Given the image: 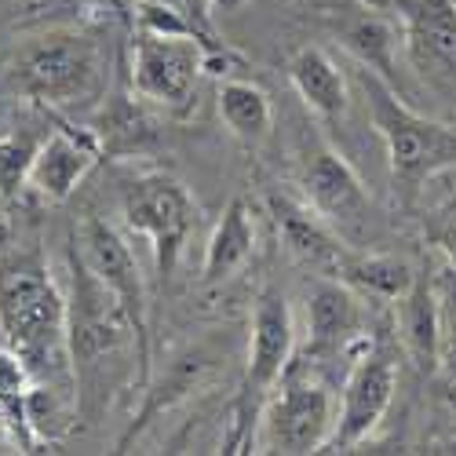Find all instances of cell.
<instances>
[{
    "mask_svg": "<svg viewBox=\"0 0 456 456\" xmlns=\"http://www.w3.org/2000/svg\"><path fill=\"white\" fill-rule=\"evenodd\" d=\"M442 452H456V435H452V438H449V442L442 445Z\"/></svg>",
    "mask_w": 456,
    "mask_h": 456,
    "instance_id": "4316f807",
    "label": "cell"
},
{
    "mask_svg": "<svg viewBox=\"0 0 456 456\" xmlns=\"http://www.w3.org/2000/svg\"><path fill=\"white\" fill-rule=\"evenodd\" d=\"M296 332H292V311L285 296L267 292L256 303L252 314V332H248V362L245 376L234 395V412H231V438H226L223 452H252L256 449V428L263 405H267L271 391L281 384V376L292 362Z\"/></svg>",
    "mask_w": 456,
    "mask_h": 456,
    "instance_id": "5b68a950",
    "label": "cell"
},
{
    "mask_svg": "<svg viewBox=\"0 0 456 456\" xmlns=\"http://www.w3.org/2000/svg\"><path fill=\"white\" fill-rule=\"evenodd\" d=\"M289 81L296 95L307 102L311 113H318L322 121H336L347 113V77L336 66L332 55L322 48H299L289 59Z\"/></svg>",
    "mask_w": 456,
    "mask_h": 456,
    "instance_id": "ac0fdd59",
    "label": "cell"
},
{
    "mask_svg": "<svg viewBox=\"0 0 456 456\" xmlns=\"http://www.w3.org/2000/svg\"><path fill=\"white\" fill-rule=\"evenodd\" d=\"M256 252V223L248 212L245 198H231L216 223V231L208 234L205 245V263H201V281L205 285H223L226 278H234L248 256Z\"/></svg>",
    "mask_w": 456,
    "mask_h": 456,
    "instance_id": "e0dca14e",
    "label": "cell"
},
{
    "mask_svg": "<svg viewBox=\"0 0 456 456\" xmlns=\"http://www.w3.org/2000/svg\"><path fill=\"white\" fill-rule=\"evenodd\" d=\"M307 358H336V354H362L365 347V314L347 281L325 278L311 289L307 299Z\"/></svg>",
    "mask_w": 456,
    "mask_h": 456,
    "instance_id": "7c38bea8",
    "label": "cell"
},
{
    "mask_svg": "<svg viewBox=\"0 0 456 456\" xmlns=\"http://www.w3.org/2000/svg\"><path fill=\"white\" fill-rule=\"evenodd\" d=\"M201 69H205V41L201 37L135 33V41H132V88L139 99L183 110L190 99H194Z\"/></svg>",
    "mask_w": 456,
    "mask_h": 456,
    "instance_id": "ba28073f",
    "label": "cell"
},
{
    "mask_svg": "<svg viewBox=\"0 0 456 456\" xmlns=\"http://www.w3.org/2000/svg\"><path fill=\"white\" fill-rule=\"evenodd\" d=\"M299 190L339 238H354L365 231L372 201L365 194L354 168L322 139H311L299 154Z\"/></svg>",
    "mask_w": 456,
    "mask_h": 456,
    "instance_id": "9c48e42d",
    "label": "cell"
},
{
    "mask_svg": "<svg viewBox=\"0 0 456 456\" xmlns=\"http://www.w3.org/2000/svg\"><path fill=\"white\" fill-rule=\"evenodd\" d=\"M99 135L95 132H81L59 125L55 132H48V139L41 142L29 168V186L48 201H66L77 183L92 172V165L99 161Z\"/></svg>",
    "mask_w": 456,
    "mask_h": 456,
    "instance_id": "4fadbf2b",
    "label": "cell"
},
{
    "mask_svg": "<svg viewBox=\"0 0 456 456\" xmlns=\"http://www.w3.org/2000/svg\"><path fill=\"white\" fill-rule=\"evenodd\" d=\"M339 37H344L347 52H351L362 66L376 69L379 77L387 81L391 59H395V45H398V33H395L391 22H384L379 15H358L354 22L344 26V33H339Z\"/></svg>",
    "mask_w": 456,
    "mask_h": 456,
    "instance_id": "7402d4cb",
    "label": "cell"
},
{
    "mask_svg": "<svg viewBox=\"0 0 456 456\" xmlns=\"http://www.w3.org/2000/svg\"><path fill=\"white\" fill-rule=\"evenodd\" d=\"M69 362L73 376H77L81 395L92 387V379H102V365L118 358L128 344L135 347L139 369V336L121 307V299L113 296L99 274L85 263L77 245H69Z\"/></svg>",
    "mask_w": 456,
    "mask_h": 456,
    "instance_id": "277c9868",
    "label": "cell"
},
{
    "mask_svg": "<svg viewBox=\"0 0 456 456\" xmlns=\"http://www.w3.org/2000/svg\"><path fill=\"white\" fill-rule=\"evenodd\" d=\"M449 402H452V409H456V384H452V398H449Z\"/></svg>",
    "mask_w": 456,
    "mask_h": 456,
    "instance_id": "f1b7e54d",
    "label": "cell"
},
{
    "mask_svg": "<svg viewBox=\"0 0 456 456\" xmlns=\"http://www.w3.org/2000/svg\"><path fill=\"white\" fill-rule=\"evenodd\" d=\"M121 216L128 231L150 241L158 259V274L168 278L179 267V256L198 226V205L186 194V186L165 172L135 175L121 190Z\"/></svg>",
    "mask_w": 456,
    "mask_h": 456,
    "instance_id": "52a82bcc",
    "label": "cell"
},
{
    "mask_svg": "<svg viewBox=\"0 0 456 456\" xmlns=\"http://www.w3.org/2000/svg\"><path fill=\"white\" fill-rule=\"evenodd\" d=\"M358 81H362V92H365L372 128H376L379 139H384L395 183L412 190L424 179L456 165V128L428 121L416 110H409L402 102V95L395 92V85L384 81L369 66L358 69Z\"/></svg>",
    "mask_w": 456,
    "mask_h": 456,
    "instance_id": "3957f363",
    "label": "cell"
},
{
    "mask_svg": "<svg viewBox=\"0 0 456 456\" xmlns=\"http://www.w3.org/2000/svg\"><path fill=\"white\" fill-rule=\"evenodd\" d=\"M398 329L405 351L424 372H438V299L435 281L416 274L412 289L398 299Z\"/></svg>",
    "mask_w": 456,
    "mask_h": 456,
    "instance_id": "d6986e66",
    "label": "cell"
},
{
    "mask_svg": "<svg viewBox=\"0 0 456 456\" xmlns=\"http://www.w3.org/2000/svg\"><path fill=\"white\" fill-rule=\"evenodd\" d=\"M216 106L219 118L234 139H241L245 146H259L271 135L274 125V102L252 81H223L216 92Z\"/></svg>",
    "mask_w": 456,
    "mask_h": 456,
    "instance_id": "ffe728a7",
    "label": "cell"
},
{
    "mask_svg": "<svg viewBox=\"0 0 456 456\" xmlns=\"http://www.w3.org/2000/svg\"><path fill=\"white\" fill-rule=\"evenodd\" d=\"M339 402L325 387V379L314 372L311 358L296 365L289 362L281 384L271 391L256 428V452H322L336 428Z\"/></svg>",
    "mask_w": 456,
    "mask_h": 456,
    "instance_id": "8992f818",
    "label": "cell"
},
{
    "mask_svg": "<svg viewBox=\"0 0 456 456\" xmlns=\"http://www.w3.org/2000/svg\"><path fill=\"white\" fill-rule=\"evenodd\" d=\"M431 281L438 299V372L456 384V267L449 263Z\"/></svg>",
    "mask_w": 456,
    "mask_h": 456,
    "instance_id": "603a6c76",
    "label": "cell"
},
{
    "mask_svg": "<svg viewBox=\"0 0 456 456\" xmlns=\"http://www.w3.org/2000/svg\"><path fill=\"white\" fill-rule=\"evenodd\" d=\"M212 365H216V358L205 351V344L190 347V351H183L175 362H168L165 376L158 379V384H150V387H146V398H142V405H139V412H135V420L128 424V431L121 435L118 449H121V452H128V449H132V442H135L150 424H154L161 412H168L175 402H183L190 391H194V387L201 384V376H205Z\"/></svg>",
    "mask_w": 456,
    "mask_h": 456,
    "instance_id": "2e32d148",
    "label": "cell"
},
{
    "mask_svg": "<svg viewBox=\"0 0 456 456\" xmlns=\"http://www.w3.org/2000/svg\"><path fill=\"white\" fill-rule=\"evenodd\" d=\"M205 4L212 12H219V15H234L238 8H245V0H205Z\"/></svg>",
    "mask_w": 456,
    "mask_h": 456,
    "instance_id": "d4e9b609",
    "label": "cell"
},
{
    "mask_svg": "<svg viewBox=\"0 0 456 456\" xmlns=\"http://www.w3.org/2000/svg\"><path fill=\"white\" fill-rule=\"evenodd\" d=\"M165 4H179V8H186V0H165Z\"/></svg>",
    "mask_w": 456,
    "mask_h": 456,
    "instance_id": "83f0119b",
    "label": "cell"
},
{
    "mask_svg": "<svg viewBox=\"0 0 456 456\" xmlns=\"http://www.w3.org/2000/svg\"><path fill=\"white\" fill-rule=\"evenodd\" d=\"M8 73L22 95L52 110H73L102 99L110 77L102 41L85 29H48L26 37L8 59Z\"/></svg>",
    "mask_w": 456,
    "mask_h": 456,
    "instance_id": "7a4b0ae2",
    "label": "cell"
},
{
    "mask_svg": "<svg viewBox=\"0 0 456 456\" xmlns=\"http://www.w3.org/2000/svg\"><path fill=\"white\" fill-rule=\"evenodd\" d=\"M409 55L420 73H442L456 81V8L449 0H412L405 4Z\"/></svg>",
    "mask_w": 456,
    "mask_h": 456,
    "instance_id": "9a60e30c",
    "label": "cell"
},
{
    "mask_svg": "<svg viewBox=\"0 0 456 456\" xmlns=\"http://www.w3.org/2000/svg\"><path fill=\"white\" fill-rule=\"evenodd\" d=\"M0 344L19 354L37 384L66 372L69 303L41 252L19 245L0 248Z\"/></svg>",
    "mask_w": 456,
    "mask_h": 456,
    "instance_id": "6da1fadb",
    "label": "cell"
},
{
    "mask_svg": "<svg viewBox=\"0 0 456 456\" xmlns=\"http://www.w3.org/2000/svg\"><path fill=\"white\" fill-rule=\"evenodd\" d=\"M395 391H398L395 362L387 354L362 351L354 358L347 379H344V395H339V409H336V428H332V438L325 442V449L339 452V449H354L358 442H365L379 428V420L387 416Z\"/></svg>",
    "mask_w": 456,
    "mask_h": 456,
    "instance_id": "8fae6325",
    "label": "cell"
},
{
    "mask_svg": "<svg viewBox=\"0 0 456 456\" xmlns=\"http://www.w3.org/2000/svg\"><path fill=\"white\" fill-rule=\"evenodd\" d=\"M41 142L45 139L33 132L0 135V198H15L22 186H29V168H33Z\"/></svg>",
    "mask_w": 456,
    "mask_h": 456,
    "instance_id": "cb8c5ba5",
    "label": "cell"
},
{
    "mask_svg": "<svg viewBox=\"0 0 456 456\" xmlns=\"http://www.w3.org/2000/svg\"><path fill=\"white\" fill-rule=\"evenodd\" d=\"M339 281H347L362 296L398 303L412 289L416 271L398 256H354V252H347L344 271H339Z\"/></svg>",
    "mask_w": 456,
    "mask_h": 456,
    "instance_id": "44dd1931",
    "label": "cell"
},
{
    "mask_svg": "<svg viewBox=\"0 0 456 456\" xmlns=\"http://www.w3.org/2000/svg\"><path fill=\"white\" fill-rule=\"evenodd\" d=\"M442 252H445V259L456 267V226H449V231L442 234Z\"/></svg>",
    "mask_w": 456,
    "mask_h": 456,
    "instance_id": "484cf974",
    "label": "cell"
},
{
    "mask_svg": "<svg viewBox=\"0 0 456 456\" xmlns=\"http://www.w3.org/2000/svg\"><path fill=\"white\" fill-rule=\"evenodd\" d=\"M77 252L85 256V263L99 274V281L121 299V307L139 336V354H142V369L139 379L142 387L150 384V329H146V285H142V271L139 259L132 252V245L113 231L102 219H88L81 226V234L73 238Z\"/></svg>",
    "mask_w": 456,
    "mask_h": 456,
    "instance_id": "30bf717a",
    "label": "cell"
},
{
    "mask_svg": "<svg viewBox=\"0 0 456 456\" xmlns=\"http://www.w3.org/2000/svg\"><path fill=\"white\" fill-rule=\"evenodd\" d=\"M271 212H274V223H278V234H281L285 248L303 263V267L318 271L322 278H339L347 248L339 245V234L307 201L296 205L289 198H274Z\"/></svg>",
    "mask_w": 456,
    "mask_h": 456,
    "instance_id": "5bb4252c",
    "label": "cell"
}]
</instances>
